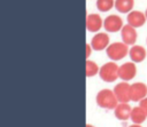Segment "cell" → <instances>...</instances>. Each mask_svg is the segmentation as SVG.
Segmentation results:
<instances>
[{"instance_id":"obj_19","label":"cell","mask_w":147,"mask_h":127,"mask_svg":"<svg viewBox=\"0 0 147 127\" xmlns=\"http://www.w3.org/2000/svg\"><path fill=\"white\" fill-rule=\"evenodd\" d=\"M91 49H92V46L87 43V45H86V58L91 55Z\"/></svg>"},{"instance_id":"obj_15","label":"cell","mask_w":147,"mask_h":127,"mask_svg":"<svg viewBox=\"0 0 147 127\" xmlns=\"http://www.w3.org/2000/svg\"><path fill=\"white\" fill-rule=\"evenodd\" d=\"M134 6V0H115V8L119 13H130Z\"/></svg>"},{"instance_id":"obj_10","label":"cell","mask_w":147,"mask_h":127,"mask_svg":"<svg viewBox=\"0 0 147 127\" xmlns=\"http://www.w3.org/2000/svg\"><path fill=\"white\" fill-rule=\"evenodd\" d=\"M126 19H127V24H130L133 27H140L147 21L146 15L142 14L141 11H138V10H131L127 14Z\"/></svg>"},{"instance_id":"obj_8","label":"cell","mask_w":147,"mask_h":127,"mask_svg":"<svg viewBox=\"0 0 147 127\" xmlns=\"http://www.w3.org/2000/svg\"><path fill=\"white\" fill-rule=\"evenodd\" d=\"M121 37L124 43L127 46H133L137 41V31L136 27L131 26L130 24H126L121 30Z\"/></svg>"},{"instance_id":"obj_12","label":"cell","mask_w":147,"mask_h":127,"mask_svg":"<svg viewBox=\"0 0 147 127\" xmlns=\"http://www.w3.org/2000/svg\"><path fill=\"white\" fill-rule=\"evenodd\" d=\"M132 108L129 105V103H119L115 108V117L119 120H127L131 117Z\"/></svg>"},{"instance_id":"obj_11","label":"cell","mask_w":147,"mask_h":127,"mask_svg":"<svg viewBox=\"0 0 147 127\" xmlns=\"http://www.w3.org/2000/svg\"><path fill=\"white\" fill-rule=\"evenodd\" d=\"M103 25V22L98 14H90L86 16V29L90 32H98L101 26Z\"/></svg>"},{"instance_id":"obj_2","label":"cell","mask_w":147,"mask_h":127,"mask_svg":"<svg viewBox=\"0 0 147 127\" xmlns=\"http://www.w3.org/2000/svg\"><path fill=\"white\" fill-rule=\"evenodd\" d=\"M118 65L115 62H108L105 63L100 70H99V76L101 80L105 82H114L118 77Z\"/></svg>"},{"instance_id":"obj_17","label":"cell","mask_w":147,"mask_h":127,"mask_svg":"<svg viewBox=\"0 0 147 127\" xmlns=\"http://www.w3.org/2000/svg\"><path fill=\"white\" fill-rule=\"evenodd\" d=\"M115 6L114 0H96V8L100 11H108Z\"/></svg>"},{"instance_id":"obj_16","label":"cell","mask_w":147,"mask_h":127,"mask_svg":"<svg viewBox=\"0 0 147 127\" xmlns=\"http://www.w3.org/2000/svg\"><path fill=\"white\" fill-rule=\"evenodd\" d=\"M99 66L95 62L93 61H90L87 59L86 63H85V73H86V77H94L98 72H99Z\"/></svg>"},{"instance_id":"obj_1","label":"cell","mask_w":147,"mask_h":127,"mask_svg":"<svg viewBox=\"0 0 147 127\" xmlns=\"http://www.w3.org/2000/svg\"><path fill=\"white\" fill-rule=\"evenodd\" d=\"M95 102L100 108L107 109V110H115V108L118 104V100L114 90H110V89H101L96 94Z\"/></svg>"},{"instance_id":"obj_20","label":"cell","mask_w":147,"mask_h":127,"mask_svg":"<svg viewBox=\"0 0 147 127\" xmlns=\"http://www.w3.org/2000/svg\"><path fill=\"white\" fill-rule=\"evenodd\" d=\"M129 127H141L139 124H133V125H131V126H129Z\"/></svg>"},{"instance_id":"obj_22","label":"cell","mask_w":147,"mask_h":127,"mask_svg":"<svg viewBox=\"0 0 147 127\" xmlns=\"http://www.w3.org/2000/svg\"><path fill=\"white\" fill-rule=\"evenodd\" d=\"M145 15H146V18H147V9H146V13H145Z\"/></svg>"},{"instance_id":"obj_9","label":"cell","mask_w":147,"mask_h":127,"mask_svg":"<svg viewBox=\"0 0 147 127\" xmlns=\"http://www.w3.org/2000/svg\"><path fill=\"white\" fill-rule=\"evenodd\" d=\"M91 46H92V49L98 50V51L106 49L109 46V37H108V34L103 33V32L96 33L91 40Z\"/></svg>"},{"instance_id":"obj_4","label":"cell","mask_w":147,"mask_h":127,"mask_svg":"<svg viewBox=\"0 0 147 127\" xmlns=\"http://www.w3.org/2000/svg\"><path fill=\"white\" fill-rule=\"evenodd\" d=\"M137 74V68L134 62H126L118 68V77L123 81L132 80Z\"/></svg>"},{"instance_id":"obj_21","label":"cell","mask_w":147,"mask_h":127,"mask_svg":"<svg viewBox=\"0 0 147 127\" xmlns=\"http://www.w3.org/2000/svg\"><path fill=\"white\" fill-rule=\"evenodd\" d=\"M85 127H94V126H93V125H90V124H87Z\"/></svg>"},{"instance_id":"obj_7","label":"cell","mask_w":147,"mask_h":127,"mask_svg":"<svg viewBox=\"0 0 147 127\" xmlns=\"http://www.w3.org/2000/svg\"><path fill=\"white\" fill-rule=\"evenodd\" d=\"M147 96V86L144 82H136L130 87V97L133 102H139Z\"/></svg>"},{"instance_id":"obj_13","label":"cell","mask_w":147,"mask_h":127,"mask_svg":"<svg viewBox=\"0 0 147 127\" xmlns=\"http://www.w3.org/2000/svg\"><path fill=\"white\" fill-rule=\"evenodd\" d=\"M129 55L134 63H140L146 58V49L141 46H133L129 50Z\"/></svg>"},{"instance_id":"obj_5","label":"cell","mask_w":147,"mask_h":127,"mask_svg":"<svg viewBox=\"0 0 147 127\" xmlns=\"http://www.w3.org/2000/svg\"><path fill=\"white\" fill-rule=\"evenodd\" d=\"M130 87L131 85H129L126 81L119 82L115 86L114 88V93L118 100L119 103H127L129 101H131L130 97Z\"/></svg>"},{"instance_id":"obj_14","label":"cell","mask_w":147,"mask_h":127,"mask_svg":"<svg viewBox=\"0 0 147 127\" xmlns=\"http://www.w3.org/2000/svg\"><path fill=\"white\" fill-rule=\"evenodd\" d=\"M147 118L146 112L140 108V106H134L131 111V117L130 119L133 121V124H142Z\"/></svg>"},{"instance_id":"obj_3","label":"cell","mask_w":147,"mask_h":127,"mask_svg":"<svg viewBox=\"0 0 147 127\" xmlns=\"http://www.w3.org/2000/svg\"><path fill=\"white\" fill-rule=\"evenodd\" d=\"M106 51H107V56L115 62V61L122 59L123 57H125L127 55L129 47L124 42H114L107 47Z\"/></svg>"},{"instance_id":"obj_18","label":"cell","mask_w":147,"mask_h":127,"mask_svg":"<svg viewBox=\"0 0 147 127\" xmlns=\"http://www.w3.org/2000/svg\"><path fill=\"white\" fill-rule=\"evenodd\" d=\"M139 106L146 112V114H147V97H145V98H142L141 101H139Z\"/></svg>"},{"instance_id":"obj_6","label":"cell","mask_w":147,"mask_h":127,"mask_svg":"<svg viewBox=\"0 0 147 127\" xmlns=\"http://www.w3.org/2000/svg\"><path fill=\"white\" fill-rule=\"evenodd\" d=\"M103 27L107 32H118L123 27V21L117 15H109L103 21Z\"/></svg>"}]
</instances>
